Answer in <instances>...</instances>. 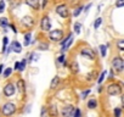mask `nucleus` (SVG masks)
Listing matches in <instances>:
<instances>
[{
	"mask_svg": "<svg viewBox=\"0 0 124 117\" xmlns=\"http://www.w3.org/2000/svg\"><path fill=\"white\" fill-rule=\"evenodd\" d=\"M112 70L117 73L122 72L124 70V60L119 56H116L113 60H112Z\"/></svg>",
	"mask_w": 124,
	"mask_h": 117,
	"instance_id": "nucleus-1",
	"label": "nucleus"
},
{
	"mask_svg": "<svg viewBox=\"0 0 124 117\" xmlns=\"http://www.w3.org/2000/svg\"><path fill=\"white\" fill-rule=\"evenodd\" d=\"M1 112H3V115L6 116V117L12 116V115L16 112V105L12 104V102H6V104L3 105V107H1Z\"/></svg>",
	"mask_w": 124,
	"mask_h": 117,
	"instance_id": "nucleus-2",
	"label": "nucleus"
},
{
	"mask_svg": "<svg viewBox=\"0 0 124 117\" xmlns=\"http://www.w3.org/2000/svg\"><path fill=\"white\" fill-rule=\"evenodd\" d=\"M49 38L52 42H61L63 39V31L62 29H52L49 33Z\"/></svg>",
	"mask_w": 124,
	"mask_h": 117,
	"instance_id": "nucleus-3",
	"label": "nucleus"
},
{
	"mask_svg": "<svg viewBox=\"0 0 124 117\" xmlns=\"http://www.w3.org/2000/svg\"><path fill=\"white\" fill-rule=\"evenodd\" d=\"M122 93V88L119 84L117 83H112L107 87V94L111 95V96H116V95H119Z\"/></svg>",
	"mask_w": 124,
	"mask_h": 117,
	"instance_id": "nucleus-4",
	"label": "nucleus"
},
{
	"mask_svg": "<svg viewBox=\"0 0 124 117\" xmlns=\"http://www.w3.org/2000/svg\"><path fill=\"white\" fill-rule=\"evenodd\" d=\"M56 12H57V15L61 16L62 18H67L68 15H70L68 8H67L66 4H60V5H57V6H56Z\"/></svg>",
	"mask_w": 124,
	"mask_h": 117,
	"instance_id": "nucleus-5",
	"label": "nucleus"
},
{
	"mask_svg": "<svg viewBox=\"0 0 124 117\" xmlns=\"http://www.w3.org/2000/svg\"><path fill=\"white\" fill-rule=\"evenodd\" d=\"M74 106L73 105H66L62 107L61 110V116L62 117H73V113H74Z\"/></svg>",
	"mask_w": 124,
	"mask_h": 117,
	"instance_id": "nucleus-6",
	"label": "nucleus"
},
{
	"mask_svg": "<svg viewBox=\"0 0 124 117\" xmlns=\"http://www.w3.org/2000/svg\"><path fill=\"white\" fill-rule=\"evenodd\" d=\"M40 27H41V31H45V32L51 29V21H50L49 16H46V15L43 16V18L40 21Z\"/></svg>",
	"mask_w": 124,
	"mask_h": 117,
	"instance_id": "nucleus-7",
	"label": "nucleus"
},
{
	"mask_svg": "<svg viewBox=\"0 0 124 117\" xmlns=\"http://www.w3.org/2000/svg\"><path fill=\"white\" fill-rule=\"evenodd\" d=\"M80 54H82V56L89 58V60H95V52L89 48H83L80 50Z\"/></svg>",
	"mask_w": 124,
	"mask_h": 117,
	"instance_id": "nucleus-8",
	"label": "nucleus"
},
{
	"mask_svg": "<svg viewBox=\"0 0 124 117\" xmlns=\"http://www.w3.org/2000/svg\"><path fill=\"white\" fill-rule=\"evenodd\" d=\"M21 23H22L24 27H27V28H32V27L34 26V18H33L32 16H24V17L21 20Z\"/></svg>",
	"mask_w": 124,
	"mask_h": 117,
	"instance_id": "nucleus-9",
	"label": "nucleus"
},
{
	"mask_svg": "<svg viewBox=\"0 0 124 117\" xmlns=\"http://www.w3.org/2000/svg\"><path fill=\"white\" fill-rule=\"evenodd\" d=\"M15 85L12 83H8L5 87H4V95L5 96H12L15 94Z\"/></svg>",
	"mask_w": 124,
	"mask_h": 117,
	"instance_id": "nucleus-10",
	"label": "nucleus"
},
{
	"mask_svg": "<svg viewBox=\"0 0 124 117\" xmlns=\"http://www.w3.org/2000/svg\"><path fill=\"white\" fill-rule=\"evenodd\" d=\"M26 4L29 8L34 9V10H39V8H40V0H26Z\"/></svg>",
	"mask_w": 124,
	"mask_h": 117,
	"instance_id": "nucleus-11",
	"label": "nucleus"
},
{
	"mask_svg": "<svg viewBox=\"0 0 124 117\" xmlns=\"http://www.w3.org/2000/svg\"><path fill=\"white\" fill-rule=\"evenodd\" d=\"M10 46H11V49H12V51H14V52L20 54V52L22 51V45H21L17 40H14V42L10 44Z\"/></svg>",
	"mask_w": 124,
	"mask_h": 117,
	"instance_id": "nucleus-12",
	"label": "nucleus"
},
{
	"mask_svg": "<svg viewBox=\"0 0 124 117\" xmlns=\"http://www.w3.org/2000/svg\"><path fill=\"white\" fill-rule=\"evenodd\" d=\"M47 113H49V116H51V117H57L58 110H57V107H56L55 104H52V105H50V106L47 107Z\"/></svg>",
	"mask_w": 124,
	"mask_h": 117,
	"instance_id": "nucleus-13",
	"label": "nucleus"
},
{
	"mask_svg": "<svg viewBox=\"0 0 124 117\" xmlns=\"http://www.w3.org/2000/svg\"><path fill=\"white\" fill-rule=\"evenodd\" d=\"M17 89L21 94H24L26 93V84H24V81L23 79H18L17 81Z\"/></svg>",
	"mask_w": 124,
	"mask_h": 117,
	"instance_id": "nucleus-14",
	"label": "nucleus"
},
{
	"mask_svg": "<svg viewBox=\"0 0 124 117\" xmlns=\"http://www.w3.org/2000/svg\"><path fill=\"white\" fill-rule=\"evenodd\" d=\"M72 43H73V35L71 34V37H70V39L67 40V43H66L63 46H62V49H61V52H65L66 50H68V49H70V46L72 45Z\"/></svg>",
	"mask_w": 124,
	"mask_h": 117,
	"instance_id": "nucleus-15",
	"label": "nucleus"
},
{
	"mask_svg": "<svg viewBox=\"0 0 124 117\" xmlns=\"http://www.w3.org/2000/svg\"><path fill=\"white\" fill-rule=\"evenodd\" d=\"M58 84H60V77H58V76H55V77L52 78V81H51L50 88L54 90V89H56V88L58 87Z\"/></svg>",
	"mask_w": 124,
	"mask_h": 117,
	"instance_id": "nucleus-16",
	"label": "nucleus"
},
{
	"mask_svg": "<svg viewBox=\"0 0 124 117\" xmlns=\"http://www.w3.org/2000/svg\"><path fill=\"white\" fill-rule=\"evenodd\" d=\"M71 71H72L73 73H78V72H79V65H78V62L73 61V62L71 64Z\"/></svg>",
	"mask_w": 124,
	"mask_h": 117,
	"instance_id": "nucleus-17",
	"label": "nucleus"
},
{
	"mask_svg": "<svg viewBox=\"0 0 124 117\" xmlns=\"http://www.w3.org/2000/svg\"><path fill=\"white\" fill-rule=\"evenodd\" d=\"M73 29H74V32H76L77 34H80V33H82V23L76 22L74 26H73Z\"/></svg>",
	"mask_w": 124,
	"mask_h": 117,
	"instance_id": "nucleus-18",
	"label": "nucleus"
},
{
	"mask_svg": "<svg viewBox=\"0 0 124 117\" xmlns=\"http://www.w3.org/2000/svg\"><path fill=\"white\" fill-rule=\"evenodd\" d=\"M38 50H40V51L49 50V44L47 43H39L38 44Z\"/></svg>",
	"mask_w": 124,
	"mask_h": 117,
	"instance_id": "nucleus-19",
	"label": "nucleus"
},
{
	"mask_svg": "<svg viewBox=\"0 0 124 117\" xmlns=\"http://www.w3.org/2000/svg\"><path fill=\"white\" fill-rule=\"evenodd\" d=\"M88 107L89 109H95V107H97V101L95 100V99H90L89 101H88Z\"/></svg>",
	"mask_w": 124,
	"mask_h": 117,
	"instance_id": "nucleus-20",
	"label": "nucleus"
},
{
	"mask_svg": "<svg viewBox=\"0 0 124 117\" xmlns=\"http://www.w3.org/2000/svg\"><path fill=\"white\" fill-rule=\"evenodd\" d=\"M39 60V55L37 54V52H32V54H29V58H28V61L29 62H32V61H38Z\"/></svg>",
	"mask_w": 124,
	"mask_h": 117,
	"instance_id": "nucleus-21",
	"label": "nucleus"
},
{
	"mask_svg": "<svg viewBox=\"0 0 124 117\" xmlns=\"http://www.w3.org/2000/svg\"><path fill=\"white\" fill-rule=\"evenodd\" d=\"M31 39H32V34H31V33H26V34H24V45H26V46L29 45Z\"/></svg>",
	"mask_w": 124,
	"mask_h": 117,
	"instance_id": "nucleus-22",
	"label": "nucleus"
},
{
	"mask_svg": "<svg viewBox=\"0 0 124 117\" xmlns=\"http://www.w3.org/2000/svg\"><path fill=\"white\" fill-rule=\"evenodd\" d=\"M117 48L120 50V51H124V39H119L117 42Z\"/></svg>",
	"mask_w": 124,
	"mask_h": 117,
	"instance_id": "nucleus-23",
	"label": "nucleus"
},
{
	"mask_svg": "<svg viewBox=\"0 0 124 117\" xmlns=\"http://www.w3.org/2000/svg\"><path fill=\"white\" fill-rule=\"evenodd\" d=\"M113 115H114V117H122V109L120 107H116L113 110Z\"/></svg>",
	"mask_w": 124,
	"mask_h": 117,
	"instance_id": "nucleus-24",
	"label": "nucleus"
},
{
	"mask_svg": "<svg viewBox=\"0 0 124 117\" xmlns=\"http://www.w3.org/2000/svg\"><path fill=\"white\" fill-rule=\"evenodd\" d=\"M0 26H3L4 28H6L8 26H10V25H9V22H8V18H5V17L0 18Z\"/></svg>",
	"mask_w": 124,
	"mask_h": 117,
	"instance_id": "nucleus-25",
	"label": "nucleus"
},
{
	"mask_svg": "<svg viewBox=\"0 0 124 117\" xmlns=\"http://www.w3.org/2000/svg\"><path fill=\"white\" fill-rule=\"evenodd\" d=\"M99 49H100L101 56H102V57H105V56H106V50H107V46H106V45H100V46H99Z\"/></svg>",
	"mask_w": 124,
	"mask_h": 117,
	"instance_id": "nucleus-26",
	"label": "nucleus"
},
{
	"mask_svg": "<svg viewBox=\"0 0 124 117\" xmlns=\"http://www.w3.org/2000/svg\"><path fill=\"white\" fill-rule=\"evenodd\" d=\"M83 9H84L83 6H79V8H77V9L74 10V12H73V16H74V17H78V16L82 14V10H83Z\"/></svg>",
	"mask_w": 124,
	"mask_h": 117,
	"instance_id": "nucleus-27",
	"label": "nucleus"
},
{
	"mask_svg": "<svg viewBox=\"0 0 124 117\" xmlns=\"http://www.w3.org/2000/svg\"><path fill=\"white\" fill-rule=\"evenodd\" d=\"M106 75H107V71H103V72L100 75V77H99V79H97V83H99V84H101V83L103 82V79H105Z\"/></svg>",
	"mask_w": 124,
	"mask_h": 117,
	"instance_id": "nucleus-28",
	"label": "nucleus"
},
{
	"mask_svg": "<svg viewBox=\"0 0 124 117\" xmlns=\"http://www.w3.org/2000/svg\"><path fill=\"white\" fill-rule=\"evenodd\" d=\"M101 23H102V18H100V17H99V18H96V21L94 22V28H95V29H97V28L101 26Z\"/></svg>",
	"mask_w": 124,
	"mask_h": 117,
	"instance_id": "nucleus-29",
	"label": "nucleus"
},
{
	"mask_svg": "<svg viewBox=\"0 0 124 117\" xmlns=\"http://www.w3.org/2000/svg\"><path fill=\"white\" fill-rule=\"evenodd\" d=\"M3 42H4V45H3V49H1V51H3V52H5V51H6V49H8V43H9V38H8V37H5Z\"/></svg>",
	"mask_w": 124,
	"mask_h": 117,
	"instance_id": "nucleus-30",
	"label": "nucleus"
},
{
	"mask_svg": "<svg viewBox=\"0 0 124 117\" xmlns=\"http://www.w3.org/2000/svg\"><path fill=\"white\" fill-rule=\"evenodd\" d=\"M26 64H27V60H22L21 62H20V67H18V71H23L24 70V67H26Z\"/></svg>",
	"mask_w": 124,
	"mask_h": 117,
	"instance_id": "nucleus-31",
	"label": "nucleus"
},
{
	"mask_svg": "<svg viewBox=\"0 0 124 117\" xmlns=\"http://www.w3.org/2000/svg\"><path fill=\"white\" fill-rule=\"evenodd\" d=\"M11 73H12V68H11V67H9V68H6V70H5V72H4V77H5V78H8Z\"/></svg>",
	"mask_w": 124,
	"mask_h": 117,
	"instance_id": "nucleus-32",
	"label": "nucleus"
},
{
	"mask_svg": "<svg viewBox=\"0 0 124 117\" xmlns=\"http://www.w3.org/2000/svg\"><path fill=\"white\" fill-rule=\"evenodd\" d=\"M95 76H96V73H95V72H90V73H88V75H86V79H88V81H93Z\"/></svg>",
	"mask_w": 124,
	"mask_h": 117,
	"instance_id": "nucleus-33",
	"label": "nucleus"
},
{
	"mask_svg": "<svg viewBox=\"0 0 124 117\" xmlns=\"http://www.w3.org/2000/svg\"><path fill=\"white\" fill-rule=\"evenodd\" d=\"M90 94V89H86V90H84V92H82V99H86V96Z\"/></svg>",
	"mask_w": 124,
	"mask_h": 117,
	"instance_id": "nucleus-34",
	"label": "nucleus"
},
{
	"mask_svg": "<svg viewBox=\"0 0 124 117\" xmlns=\"http://www.w3.org/2000/svg\"><path fill=\"white\" fill-rule=\"evenodd\" d=\"M47 113V107L46 106H43L41 107V113H40V117H45Z\"/></svg>",
	"mask_w": 124,
	"mask_h": 117,
	"instance_id": "nucleus-35",
	"label": "nucleus"
},
{
	"mask_svg": "<svg viewBox=\"0 0 124 117\" xmlns=\"http://www.w3.org/2000/svg\"><path fill=\"white\" fill-rule=\"evenodd\" d=\"M73 117H82V111H80V109H76V110H74Z\"/></svg>",
	"mask_w": 124,
	"mask_h": 117,
	"instance_id": "nucleus-36",
	"label": "nucleus"
},
{
	"mask_svg": "<svg viewBox=\"0 0 124 117\" xmlns=\"http://www.w3.org/2000/svg\"><path fill=\"white\" fill-rule=\"evenodd\" d=\"M116 6L117 8H123L124 6V0H117V1H116Z\"/></svg>",
	"mask_w": 124,
	"mask_h": 117,
	"instance_id": "nucleus-37",
	"label": "nucleus"
},
{
	"mask_svg": "<svg viewBox=\"0 0 124 117\" xmlns=\"http://www.w3.org/2000/svg\"><path fill=\"white\" fill-rule=\"evenodd\" d=\"M65 58H66V57H65V55H61V56H58L57 61H58V62H62V64H65V62H66Z\"/></svg>",
	"mask_w": 124,
	"mask_h": 117,
	"instance_id": "nucleus-38",
	"label": "nucleus"
},
{
	"mask_svg": "<svg viewBox=\"0 0 124 117\" xmlns=\"http://www.w3.org/2000/svg\"><path fill=\"white\" fill-rule=\"evenodd\" d=\"M4 10H5V3L1 0V1H0V14L4 12Z\"/></svg>",
	"mask_w": 124,
	"mask_h": 117,
	"instance_id": "nucleus-39",
	"label": "nucleus"
},
{
	"mask_svg": "<svg viewBox=\"0 0 124 117\" xmlns=\"http://www.w3.org/2000/svg\"><path fill=\"white\" fill-rule=\"evenodd\" d=\"M90 8H91V4H89L88 6H85V8H84V9H85L84 12H89V9H90Z\"/></svg>",
	"mask_w": 124,
	"mask_h": 117,
	"instance_id": "nucleus-40",
	"label": "nucleus"
},
{
	"mask_svg": "<svg viewBox=\"0 0 124 117\" xmlns=\"http://www.w3.org/2000/svg\"><path fill=\"white\" fill-rule=\"evenodd\" d=\"M10 27H11V29H12L14 33H17V29H16V27H15L14 25H10Z\"/></svg>",
	"mask_w": 124,
	"mask_h": 117,
	"instance_id": "nucleus-41",
	"label": "nucleus"
},
{
	"mask_svg": "<svg viewBox=\"0 0 124 117\" xmlns=\"http://www.w3.org/2000/svg\"><path fill=\"white\" fill-rule=\"evenodd\" d=\"M46 4H47V0H43V5H41V8H43V9H45Z\"/></svg>",
	"mask_w": 124,
	"mask_h": 117,
	"instance_id": "nucleus-42",
	"label": "nucleus"
},
{
	"mask_svg": "<svg viewBox=\"0 0 124 117\" xmlns=\"http://www.w3.org/2000/svg\"><path fill=\"white\" fill-rule=\"evenodd\" d=\"M18 67H20V62L17 61V62L15 64V70H17V71H18Z\"/></svg>",
	"mask_w": 124,
	"mask_h": 117,
	"instance_id": "nucleus-43",
	"label": "nucleus"
},
{
	"mask_svg": "<svg viewBox=\"0 0 124 117\" xmlns=\"http://www.w3.org/2000/svg\"><path fill=\"white\" fill-rule=\"evenodd\" d=\"M3 70H4V65H3V64H0V75L3 73Z\"/></svg>",
	"mask_w": 124,
	"mask_h": 117,
	"instance_id": "nucleus-44",
	"label": "nucleus"
},
{
	"mask_svg": "<svg viewBox=\"0 0 124 117\" xmlns=\"http://www.w3.org/2000/svg\"><path fill=\"white\" fill-rule=\"evenodd\" d=\"M122 105H123V107H124V94L122 95Z\"/></svg>",
	"mask_w": 124,
	"mask_h": 117,
	"instance_id": "nucleus-45",
	"label": "nucleus"
}]
</instances>
